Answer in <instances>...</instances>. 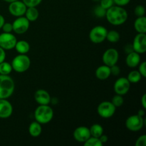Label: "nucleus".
Segmentation results:
<instances>
[{
	"label": "nucleus",
	"mask_w": 146,
	"mask_h": 146,
	"mask_svg": "<svg viewBox=\"0 0 146 146\" xmlns=\"http://www.w3.org/2000/svg\"><path fill=\"white\" fill-rule=\"evenodd\" d=\"M41 123L36 121L31 123L29 127V133L31 136L36 138L41 135V132H42V128H41Z\"/></svg>",
	"instance_id": "aec40b11"
},
{
	"label": "nucleus",
	"mask_w": 146,
	"mask_h": 146,
	"mask_svg": "<svg viewBox=\"0 0 146 146\" xmlns=\"http://www.w3.org/2000/svg\"><path fill=\"white\" fill-rule=\"evenodd\" d=\"M146 145V135H143L137 139L135 146H145Z\"/></svg>",
	"instance_id": "f704fd0d"
},
{
	"label": "nucleus",
	"mask_w": 146,
	"mask_h": 146,
	"mask_svg": "<svg viewBox=\"0 0 146 146\" xmlns=\"http://www.w3.org/2000/svg\"><path fill=\"white\" fill-rule=\"evenodd\" d=\"M110 69H111V74L113 76H118L121 73V68L116 64L110 67Z\"/></svg>",
	"instance_id": "c9c22d12"
},
{
	"label": "nucleus",
	"mask_w": 146,
	"mask_h": 146,
	"mask_svg": "<svg viewBox=\"0 0 146 146\" xmlns=\"http://www.w3.org/2000/svg\"><path fill=\"white\" fill-rule=\"evenodd\" d=\"M17 38L11 33L3 32L0 34V47L4 50H11L15 47Z\"/></svg>",
	"instance_id": "6e6552de"
},
{
	"label": "nucleus",
	"mask_w": 146,
	"mask_h": 146,
	"mask_svg": "<svg viewBox=\"0 0 146 146\" xmlns=\"http://www.w3.org/2000/svg\"><path fill=\"white\" fill-rule=\"evenodd\" d=\"M91 136L95 137V138H99L102 134H104V128L102 125L100 124L95 123L91 126L89 128Z\"/></svg>",
	"instance_id": "5701e85b"
},
{
	"label": "nucleus",
	"mask_w": 146,
	"mask_h": 146,
	"mask_svg": "<svg viewBox=\"0 0 146 146\" xmlns=\"http://www.w3.org/2000/svg\"><path fill=\"white\" fill-rule=\"evenodd\" d=\"M119 58V54L115 48H110L104 53L102 56L103 62L105 65L111 67L117 64Z\"/></svg>",
	"instance_id": "9d476101"
},
{
	"label": "nucleus",
	"mask_w": 146,
	"mask_h": 146,
	"mask_svg": "<svg viewBox=\"0 0 146 146\" xmlns=\"http://www.w3.org/2000/svg\"><path fill=\"white\" fill-rule=\"evenodd\" d=\"M138 66H139L138 67V71L141 74L142 77L145 78L146 77V62L143 61L142 63H140Z\"/></svg>",
	"instance_id": "473e14b6"
},
{
	"label": "nucleus",
	"mask_w": 146,
	"mask_h": 146,
	"mask_svg": "<svg viewBox=\"0 0 146 146\" xmlns=\"http://www.w3.org/2000/svg\"><path fill=\"white\" fill-rule=\"evenodd\" d=\"M4 1H5L6 2H12V1H17V0H4Z\"/></svg>",
	"instance_id": "c03bdc74"
},
{
	"label": "nucleus",
	"mask_w": 146,
	"mask_h": 146,
	"mask_svg": "<svg viewBox=\"0 0 146 146\" xmlns=\"http://www.w3.org/2000/svg\"><path fill=\"white\" fill-rule=\"evenodd\" d=\"M120 34L115 30H111V31L107 32L106 38L109 42L111 43H116L120 40Z\"/></svg>",
	"instance_id": "393cba45"
},
{
	"label": "nucleus",
	"mask_w": 146,
	"mask_h": 146,
	"mask_svg": "<svg viewBox=\"0 0 146 146\" xmlns=\"http://www.w3.org/2000/svg\"><path fill=\"white\" fill-rule=\"evenodd\" d=\"M141 105L144 109H146V94H144L141 98Z\"/></svg>",
	"instance_id": "a19ab883"
},
{
	"label": "nucleus",
	"mask_w": 146,
	"mask_h": 146,
	"mask_svg": "<svg viewBox=\"0 0 146 146\" xmlns=\"http://www.w3.org/2000/svg\"><path fill=\"white\" fill-rule=\"evenodd\" d=\"M115 106L111 103V101H103L97 108V113L103 118H110L115 114Z\"/></svg>",
	"instance_id": "0eeeda50"
},
{
	"label": "nucleus",
	"mask_w": 146,
	"mask_h": 146,
	"mask_svg": "<svg viewBox=\"0 0 146 146\" xmlns=\"http://www.w3.org/2000/svg\"><path fill=\"white\" fill-rule=\"evenodd\" d=\"M5 58H6L5 50L3 49L1 47H0V63L5 61Z\"/></svg>",
	"instance_id": "58836bf2"
},
{
	"label": "nucleus",
	"mask_w": 146,
	"mask_h": 146,
	"mask_svg": "<svg viewBox=\"0 0 146 146\" xmlns=\"http://www.w3.org/2000/svg\"><path fill=\"white\" fill-rule=\"evenodd\" d=\"M30 21L25 17H19L12 23L13 31L17 34H23L28 31Z\"/></svg>",
	"instance_id": "1a4fd4ad"
},
{
	"label": "nucleus",
	"mask_w": 146,
	"mask_h": 146,
	"mask_svg": "<svg viewBox=\"0 0 146 146\" xmlns=\"http://www.w3.org/2000/svg\"><path fill=\"white\" fill-rule=\"evenodd\" d=\"M124 51H125V52L127 54H130V53H131V52H133V51H134L133 48L132 44H126V45L125 46V47H124Z\"/></svg>",
	"instance_id": "4c0bfd02"
},
{
	"label": "nucleus",
	"mask_w": 146,
	"mask_h": 146,
	"mask_svg": "<svg viewBox=\"0 0 146 146\" xmlns=\"http://www.w3.org/2000/svg\"><path fill=\"white\" fill-rule=\"evenodd\" d=\"M5 22V19H4V17H3L1 14H0V29H1L3 24Z\"/></svg>",
	"instance_id": "79ce46f5"
},
{
	"label": "nucleus",
	"mask_w": 146,
	"mask_h": 146,
	"mask_svg": "<svg viewBox=\"0 0 146 146\" xmlns=\"http://www.w3.org/2000/svg\"><path fill=\"white\" fill-rule=\"evenodd\" d=\"M15 88L14 80L9 75L0 74V99H7L13 94Z\"/></svg>",
	"instance_id": "f03ea898"
},
{
	"label": "nucleus",
	"mask_w": 146,
	"mask_h": 146,
	"mask_svg": "<svg viewBox=\"0 0 146 146\" xmlns=\"http://www.w3.org/2000/svg\"><path fill=\"white\" fill-rule=\"evenodd\" d=\"M141 58L140 54L135 51H133L127 54L125 63H126V65L130 68H135L141 63Z\"/></svg>",
	"instance_id": "f3484780"
},
{
	"label": "nucleus",
	"mask_w": 146,
	"mask_h": 146,
	"mask_svg": "<svg viewBox=\"0 0 146 146\" xmlns=\"http://www.w3.org/2000/svg\"><path fill=\"white\" fill-rule=\"evenodd\" d=\"M27 7H36L39 5L42 0H22Z\"/></svg>",
	"instance_id": "c756f323"
},
{
	"label": "nucleus",
	"mask_w": 146,
	"mask_h": 146,
	"mask_svg": "<svg viewBox=\"0 0 146 146\" xmlns=\"http://www.w3.org/2000/svg\"><path fill=\"white\" fill-rule=\"evenodd\" d=\"M106 9L103 8L101 5L96 7L95 9H94V14H95L96 17H98V18H103V17H106Z\"/></svg>",
	"instance_id": "c85d7f7f"
},
{
	"label": "nucleus",
	"mask_w": 146,
	"mask_h": 146,
	"mask_svg": "<svg viewBox=\"0 0 146 146\" xmlns=\"http://www.w3.org/2000/svg\"><path fill=\"white\" fill-rule=\"evenodd\" d=\"M134 12H135L136 17H143V16H145V7L142 5H138L134 9Z\"/></svg>",
	"instance_id": "7c9ffc66"
},
{
	"label": "nucleus",
	"mask_w": 146,
	"mask_h": 146,
	"mask_svg": "<svg viewBox=\"0 0 146 146\" xmlns=\"http://www.w3.org/2000/svg\"><path fill=\"white\" fill-rule=\"evenodd\" d=\"M90 137H91V133L88 127L79 126L74 130V138L77 142L84 143Z\"/></svg>",
	"instance_id": "4468645a"
},
{
	"label": "nucleus",
	"mask_w": 146,
	"mask_h": 146,
	"mask_svg": "<svg viewBox=\"0 0 146 146\" xmlns=\"http://www.w3.org/2000/svg\"><path fill=\"white\" fill-rule=\"evenodd\" d=\"M54 111L48 105H39L34 111L36 121L41 124H46L52 120Z\"/></svg>",
	"instance_id": "7ed1b4c3"
},
{
	"label": "nucleus",
	"mask_w": 146,
	"mask_h": 146,
	"mask_svg": "<svg viewBox=\"0 0 146 146\" xmlns=\"http://www.w3.org/2000/svg\"><path fill=\"white\" fill-rule=\"evenodd\" d=\"M27 9V6L22 1H20V0L10 2L9 5V11L11 15L16 17L24 16L25 14Z\"/></svg>",
	"instance_id": "9b49d317"
},
{
	"label": "nucleus",
	"mask_w": 146,
	"mask_h": 146,
	"mask_svg": "<svg viewBox=\"0 0 146 146\" xmlns=\"http://www.w3.org/2000/svg\"><path fill=\"white\" fill-rule=\"evenodd\" d=\"M98 138H99V140L101 141V142L103 144H104V143H106L108 142V138L106 135H104V134H102V135H101Z\"/></svg>",
	"instance_id": "ea45409f"
},
{
	"label": "nucleus",
	"mask_w": 146,
	"mask_h": 146,
	"mask_svg": "<svg viewBox=\"0 0 146 146\" xmlns=\"http://www.w3.org/2000/svg\"><path fill=\"white\" fill-rule=\"evenodd\" d=\"M111 103L115 106V108H119V107L122 106L124 103L123 97V96L116 94V95L113 97L112 100H111Z\"/></svg>",
	"instance_id": "cd10ccee"
},
{
	"label": "nucleus",
	"mask_w": 146,
	"mask_h": 146,
	"mask_svg": "<svg viewBox=\"0 0 146 146\" xmlns=\"http://www.w3.org/2000/svg\"><path fill=\"white\" fill-rule=\"evenodd\" d=\"M134 28L138 33L145 34L146 32V18L145 16L140 17L135 19L134 22Z\"/></svg>",
	"instance_id": "6ab92c4d"
},
{
	"label": "nucleus",
	"mask_w": 146,
	"mask_h": 146,
	"mask_svg": "<svg viewBox=\"0 0 146 146\" xmlns=\"http://www.w3.org/2000/svg\"><path fill=\"white\" fill-rule=\"evenodd\" d=\"M145 109H144V108L143 109L139 110L138 112V115H141V116H142V117H143L144 115H145Z\"/></svg>",
	"instance_id": "37998d69"
},
{
	"label": "nucleus",
	"mask_w": 146,
	"mask_h": 146,
	"mask_svg": "<svg viewBox=\"0 0 146 146\" xmlns=\"http://www.w3.org/2000/svg\"><path fill=\"white\" fill-rule=\"evenodd\" d=\"M131 1V0H113L114 4H116L117 6H120V7H124L128 4Z\"/></svg>",
	"instance_id": "e433bc0d"
},
{
	"label": "nucleus",
	"mask_w": 146,
	"mask_h": 146,
	"mask_svg": "<svg viewBox=\"0 0 146 146\" xmlns=\"http://www.w3.org/2000/svg\"><path fill=\"white\" fill-rule=\"evenodd\" d=\"M24 15L29 21H35L38 19L39 12L36 7H27Z\"/></svg>",
	"instance_id": "4be33fe9"
},
{
	"label": "nucleus",
	"mask_w": 146,
	"mask_h": 146,
	"mask_svg": "<svg viewBox=\"0 0 146 146\" xmlns=\"http://www.w3.org/2000/svg\"><path fill=\"white\" fill-rule=\"evenodd\" d=\"M131 88V83L128 78L125 77H121L115 81L114 84V91L116 94L123 96L129 91Z\"/></svg>",
	"instance_id": "f8f14e48"
},
{
	"label": "nucleus",
	"mask_w": 146,
	"mask_h": 146,
	"mask_svg": "<svg viewBox=\"0 0 146 146\" xmlns=\"http://www.w3.org/2000/svg\"><path fill=\"white\" fill-rule=\"evenodd\" d=\"M12 69L17 73H24L29 68L31 65V60L26 54L17 55L13 58L11 64Z\"/></svg>",
	"instance_id": "20e7f679"
},
{
	"label": "nucleus",
	"mask_w": 146,
	"mask_h": 146,
	"mask_svg": "<svg viewBox=\"0 0 146 146\" xmlns=\"http://www.w3.org/2000/svg\"><path fill=\"white\" fill-rule=\"evenodd\" d=\"M34 98L39 105H48L51 103V98L48 91L44 89H38L34 94Z\"/></svg>",
	"instance_id": "dca6fc26"
},
{
	"label": "nucleus",
	"mask_w": 146,
	"mask_h": 146,
	"mask_svg": "<svg viewBox=\"0 0 146 146\" xmlns=\"http://www.w3.org/2000/svg\"><path fill=\"white\" fill-rule=\"evenodd\" d=\"M84 145L85 146H103L104 144L101 142L98 138L91 136L84 143Z\"/></svg>",
	"instance_id": "bb28decb"
},
{
	"label": "nucleus",
	"mask_w": 146,
	"mask_h": 146,
	"mask_svg": "<svg viewBox=\"0 0 146 146\" xmlns=\"http://www.w3.org/2000/svg\"><path fill=\"white\" fill-rule=\"evenodd\" d=\"M12 70V66L9 63L6 61L0 63V74L1 75H9Z\"/></svg>",
	"instance_id": "a878e982"
},
{
	"label": "nucleus",
	"mask_w": 146,
	"mask_h": 146,
	"mask_svg": "<svg viewBox=\"0 0 146 146\" xmlns=\"http://www.w3.org/2000/svg\"><path fill=\"white\" fill-rule=\"evenodd\" d=\"M96 76L99 80H106L110 77L111 74V69L110 67L106 65L100 66L96 70Z\"/></svg>",
	"instance_id": "a211bd4d"
},
{
	"label": "nucleus",
	"mask_w": 146,
	"mask_h": 146,
	"mask_svg": "<svg viewBox=\"0 0 146 146\" xmlns=\"http://www.w3.org/2000/svg\"><path fill=\"white\" fill-rule=\"evenodd\" d=\"M142 76L138 71H132L128 74V80L131 84H136L141 80Z\"/></svg>",
	"instance_id": "b1692460"
},
{
	"label": "nucleus",
	"mask_w": 146,
	"mask_h": 146,
	"mask_svg": "<svg viewBox=\"0 0 146 146\" xmlns=\"http://www.w3.org/2000/svg\"><path fill=\"white\" fill-rule=\"evenodd\" d=\"M106 17L107 21L114 26H119L124 24L128 19V13L123 7L112 6L106 10Z\"/></svg>",
	"instance_id": "f257e3e1"
},
{
	"label": "nucleus",
	"mask_w": 146,
	"mask_h": 146,
	"mask_svg": "<svg viewBox=\"0 0 146 146\" xmlns=\"http://www.w3.org/2000/svg\"><path fill=\"white\" fill-rule=\"evenodd\" d=\"M100 1H101L100 5L106 10L109 9L110 7H112V6H113L114 4L113 0H100Z\"/></svg>",
	"instance_id": "2f4dec72"
},
{
	"label": "nucleus",
	"mask_w": 146,
	"mask_h": 146,
	"mask_svg": "<svg viewBox=\"0 0 146 146\" xmlns=\"http://www.w3.org/2000/svg\"><path fill=\"white\" fill-rule=\"evenodd\" d=\"M1 29H2L3 31L5 33H11V31H13V27H12V24H11V23H5L4 22V24H3L2 27H1Z\"/></svg>",
	"instance_id": "72a5a7b5"
},
{
	"label": "nucleus",
	"mask_w": 146,
	"mask_h": 146,
	"mask_svg": "<svg viewBox=\"0 0 146 146\" xmlns=\"http://www.w3.org/2000/svg\"><path fill=\"white\" fill-rule=\"evenodd\" d=\"M108 30L103 26H96L91 30L89 33V38L94 44H101L105 41Z\"/></svg>",
	"instance_id": "423d86ee"
},
{
	"label": "nucleus",
	"mask_w": 146,
	"mask_h": 146,
	"mask_svg": "<svg viewBox=\"0 0 146 146\" xmlns=\"http://www.w3.org/2000/svg\"><path fill=\"white\" fill-rule=\"evenodd\" d=\"M145 121L143 117L138 115H132L128 117L125 121V126L127 129L133 132H137L141 131L145 124Z\"/></svg>",
	"instance_id": "39448f33"
},
{
	"label": "nucleus",
	"mask_w": 146,
	"mask_h": 146,
	"mask_svg": "<svg viewBox=\"0 0 146 146\" xmlns=\"http://www.w3.org/2000/svg\"><path fill=\"white\" fill-rule=\"evenodd\" d=\"M94 1H100V0H94Z\"/></svg>",
	"instance_id": "a18cd8bd"
},
{
	"label": "nucleus",
	"mask_w": 146,
	"mask_h": 146,
	"mask_svg": "<svg viewBox=\"0 0 146 146\" xmlns=\"http://www.w3.org/2000/svg\"><path fill=\"white\" fill-rule=\"evenodd\" d=\"M14 48L19 54H26L29 51L30 45L27 41L21 40V41H17V44H16Z\"/></svg>",
	"instance_id": "412c9836"
},
{
	"label": "nucleus",
	"mask_w": 146,
	"mask_h": 146,
	"mask_svg": "<svg viewBox=\"0 0 146 146\" xmlns=\"http://www.w3.org/2000/svg\"><path fill=\"white\" fill-rule=\"evenodd\" d=\"M13 113V107L11 103L7 99H0V118H9Z\"/></svg>",
	"instance_id": "2eb2a0df"
},
{
	"label": "nucleus",
	"mask_w": 146,
	"mask_h": 146,
	"mask_svg": "<svg viewBox=\"0 0 146 146\" xmlns=\"http://www.w3.org/2000/svg\"><path fill=\"white\" fill-rule=\"evenodd\" d=\"M132 45L134 51L139 54H144L146 51V34L138 33L134 38Z\"/></svg>",
	"instance_id": "ddd939ff"
}]
</instances>
